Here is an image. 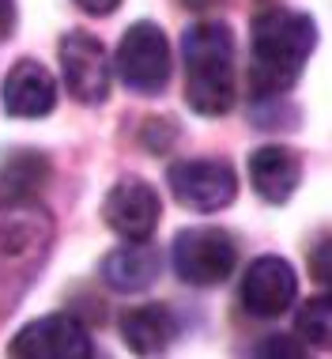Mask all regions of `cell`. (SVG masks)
<instances>
[{"instance_id": "21", "label": "cell", "mask_w": 332, "mask_h": 359, "mask_svg": "<svg viewBox=\"0 0 332 359\" xmlns=\"http://www.w3.org/2000/svg\"><path fill=\"white\" fill-rule=\"evenodd\" d=\"M121 0H76V8H83L87 15H110Z\"/></svg>"}, {"instance_id": "5", "label": "cell", "mask_w": 332, "mask_h": 359, "mask_svg": "<svg viewBox=\"0 0 332 359\" xmlns=\"http://www.w3.org/2000/svg\"><path fill=\"white\" fill-rule=\"evenodd\" d=\"M110 69H117V80L129 91L159 95L170 83V42H166L162 27L151 23V19L132 23L121 34V46H117V57Z\"/></svg>"}, {"instance_id": "12", "label": "cell", "mask_w": 332, "mask_h": 359, "mask_svg": "<svg viewBox=\"0 0 332 359\" xmlns=\"http://www.w3.org/2000/svg\"><path fill=\"white\" fill-rule=\"evenodd\" d=\"M302 182V155L287 144H265L249 155V186L268 205H287Z\"/></svg>"}, {"instance_id": "1", "label": "cell", "mask_w": 332, "mask_h": 359, "mask_svg": "<svg viewBox=\"0 0 332 359\" xmlns=\"http://www.w3.org/2000/svg\"><path fill=\"white\" fill-rule=\"evenodd\" d=\"M317 46V23L295 8H265L249 27V95L272 99L298 83Z\"/></svg>"}, {"instance_id": "20", "label": "cell", "mask_w": 332, "mask_h": 359, "mask_svg": "<svg viewBox=\"0 0 332 359\" xmlns=\"http://www.w3.org/2000/svg\"><path fill=\"white\" fill-rule=\"evenodd\" d=\"M15 31V0H0V42Z\"/></svg>"}, {"instance_id": "9", "label": "cell", "mask_w": 332, "mask_h": 359, "mask_svg": "<svg viewBox=\"0 0 332 359\" xmlns=\"http://www.w3.org/2000/svg\"><path fill=\"white\" fill-rule=\"evenodd\" d=\"M159 216H162V205H159V193L151 189V182L136 178H121L117 186L106 193L102 201V219L113 235H121L125 242H144L155 235L159 227Z\"/></svg>"}, {"instance_id": "10", "label": "cell", "mask_w": 332, "mask_h": 359, "mask_svg": "<svg viewBox=\"0 0 332 359\" xmlns=\"http://www.w3.org/2000/svg\"><path fill=\"white\" fill-rule=\"evenodd\" d=\"M238 299L253 318L287 314L298 299V276L291 269V261L272 257V254L249 261L246 276H242V287H238Z\"/></svg>"}, {"instance_id": "3", "label": "cell", "mask_w": 332, "mask_h": 359, "mask_svg": "<svg viewBox=\"0 0 332 359\" xmlns=\"http://www.w3.org/2000/svg\"><path fill=\"white\" fill-rule=\"evenodd\" d=\"M53 246V219L34 197L0 201V299H12L34 280Z\"/></svg>"}, {"instance_id": "14", "label": "cell", "mask_w": 332, "mask_h": 359, "mask_svg": "<svg viewBox=\"0 0 332 359\" xmlns=\"http://www.w3.org/2000/svg\"><path fill=\"white\" fill-rule=\"evenodd\" d=\"M121 337L136 355H159L178 341V318H174L170 306H159V303L125 310Z\"/></svg>"}, {"instance_id": "8", "label": "cell", "mask_w": 332, "mask_h": 359, "mask_svg": "<svg viewBox=\"0 0 332 359\" xmlns=\"http://www.w3.org/2000/svg\"><path fill=\"white\" fill-rule=\"evenodd\" d=\"M8 355L15 359H91L95 341L72 314H46L38 322L23 325L8 344Z\"/></svg>"}, {"instance_id": "13", "label": "cell", "mask_w": 332, "mask_h": 359, "mask_svg": "<svg viewBox=\"0 0 332 359\" xmlns=\"http://www.w3.org/2000/svg\"><path fill=\"white\" fill-rule=\"evenodd\" d=\"M99 276L110 291H121V295H140L148 291L155 280H159V250L144 242H125V246L110 250L99 265Z\"/></svg>"}, {"instance_id": "2", "label": "cell", "mask_w": 332, "mask_h": 359, "mask_svg": "<svg viewBox=\"0 0 332 359\" xmlns=\"http://www.w3.org/2000/svg\"><path fill=\"white\" fill-rule=\"evenodd\" d=\"M185 102L200 118H223L238 102L234 72V31L219 19H200L181 34Z\"/></svg>"}, {"instance_id": "18", "label": "cell", "mask_w": 332, "mask_h": 359, "mask_svg": "<svg viewBox=\"0 0 332 359\" xmlns=\"http://www.w3.org/2000/svg\"><path fill=\"white\" fill-rule=\"evenodd\" d=\"M257 355H283V359H302V348L291 344L287 337H265V344H257Z\"/></svg>"}, {"instance_id": "22", "label": "cell", "mask_w": 332, "mask_h": 359, "mask_svg": "<svg viewBox=\"0 0 332 359\" xmlns=\"http://www.w3.org/2000/svg\"><path fill=\"white\" fill-rule=\"evenodd\" d=\"M185 4H189V8H197V12H200V8H208L212 0H185Z\"/></svg>"}, {"instance_id": "11", "label": "cell", "mask_w": 332, "mask_h": 359, "mask_svg": "<svg viewBox=\"0 0 332 359\" xmlns=\"http://www.w3.org/2000/svg\"><path fill=\"white\" fill-rule=\"evenodd\" d=\"M0 106H4L8 118H46L57 106V80L50 76V69H42L38 61L23 57L12 65V72L4 76L0 87Z\"/></svg>"}, {"instance_id": "4", "label": "cell", "mask_w": 332, "mask_h": 359, "mask_svg": "<svg viewBox=\"0 0 332 359\" xmlns=\"http://www.w3.org/2000/svg\"><path fill=\"white\" fill-rule=\"evenodd\" d=\"M174 276L189 287H219L238 269V242L223 227H185L170 246Z\"/></svg>"}, {"instance_id": "17", "label": "cell", "mask_w": 332, "mask_h": 359, "mask_svg": "<svg viewBox=\"0 0 332 359\" xmlns=\"http://www.w3.org/2000/svg\"><path fill=\"white\" fill-rule=\"evenodd\" d=\"M140 140L144 148L155 151V155H166L174 148V140H178V121L174 118H148L140 129Z\"/></svg>"}, {"instance_id": "19", "label": "cell", "mask_w": 332, "mask_h": 359, "mask_svg": "<svg viewBox=\"0 0 332 359\" xmlns=\"http://www.w3.org/2000/svg\"><path fill=\"white\" fill-rule=\"evenodd\" d=\"M314 276L321 284H328V238L325 235H321L317 246H314Z\"/></svg>"}, {"instance_id": "15", "label": "cell", "mask_w": 332, "mask_h": 359, "mask_svg": "<svg viewBox=\"0 0 332 359\" xmlns=\"http://www.w3.org/2000/svg\"><path fill=\"white\" fill-rule=\"evenodd\" d=\"M50 182V159L42 151L19 148L0 163V197H34Z\"/></svg>"}, {"instance_id": "16", "label": "cell", "mask_w": 332, "mask_h": 359, "mask_svg": "<svg viewBox=\"0 0 332 359\" xmlns=\"http://www.w3.org/2000/svg\"><path fill=\"white\" fill-rule=\"evenodd\" d=\"M295 329H298L302 344L317 348V352H328V344H332V299L328 295L306 299V306L295 318Z\"/></svg>"}, {"instance_id": "7", "label": "cell", "mask_w": 332, "mask_h": 359, "mask_svg": "<svg viewBox=\"0 0 332 359\" xmlns=\"http://www.w3.org/2000/svg\"><path fill=\"white\" fill-rule=\"evenodd\" d=\"M61 57L64 87L76 102L83 106H102L110 99V57H106L102 42L87 31H68L57 46Z\"/></svg>"}, {"instance_id": "6", "label": "cell", "mask_w": 332, "mask_h": 359, "mask_svg": "<svg viewBox=\"0 0 332 359\" xmlns=\"http://www.w3.org/2000/svg\"><path fill=\"white\" fill-rule=\"evenodd\" d=\"M170 193L189 212H219L238 197V174L223 159H181L166 170Z\"/></svg>"}]
</instances>
